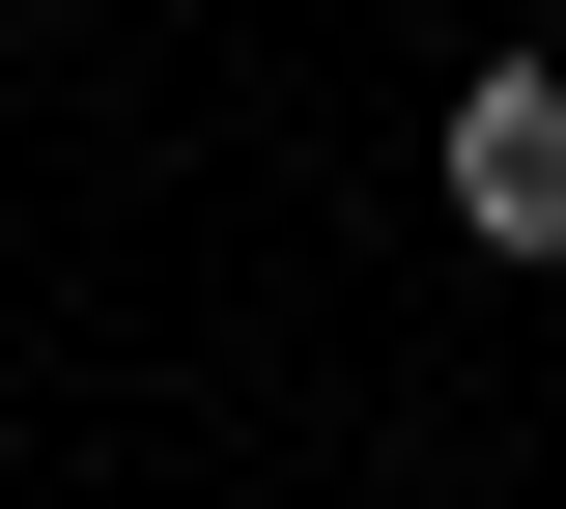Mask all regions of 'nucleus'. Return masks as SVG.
<instances>
[{
    "mask_svg": "<svg viewBox=\"0 0 566 509\" xmlns=\"http://www.w3.org/2000/svg\"><path fill=\"white\" fill-rule=\"evenodd\" d=\"M453 255H566V85H453Z\"/></svg>",
    "mask_w": 566,
    "mask_h": 509,
    "instance_id": "obj_1",
    "label": "nucleus"
}]
</instances>
